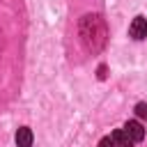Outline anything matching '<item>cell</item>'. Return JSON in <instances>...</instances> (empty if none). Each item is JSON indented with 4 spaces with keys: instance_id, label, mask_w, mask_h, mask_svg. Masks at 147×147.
I'll return each instance as SVG.
<instances>
[{
    "instance_id": "6da1fadb",
    "label": "cell",
    "mask_w": 147,
    "mask_h": 147,
    "mask_svg": "<svg viewBox=\"0 0 147 147\" xmlns=\"http://www.w3.org/2000/svg\"><path fill=\"white\" fill-rule=\"evenodd\" d=\"M129 34L133 39H145L147 37V18L145 16H136L129 25Z\"/></svg>"
},
{
    "instance_id": "7a4b0ae2",
    "label": "cell",
    "mask_w": 147,
    "mask_h": 147,
    "mask_svg": "<svg viewBox=\"0 0 147 147\" xmlns=\"http://www.w3.org/2000/svg\"><path fill=\"white\" fill-rule=\"evenodd\" d=\"M124 131L129 133L131 142H140V140L145 138V129H142L140 122H126V124H124Z\"/></svg>"
},
{
    "instance_id": "3957f363",
    "label": "cell",
    "mask_w": 147,
    "mask_h": 147,
    "mask_svg": "<svg viewBox=\"0 0 147 147\" xmlns=\"http://www.w3.org/2000/svg\"><path fill=\"white\" fill-rule=\"evenodd\" d=\"M16 147H32V131L28 126H21L16 131Z\"/></svg>"
},
{
    "instance_id": "277c9868",
    "label": "cell",
    "mask_w": 147,
    "mask_h": 147,
    "mask_svg": "<svg viewBox=\"0 0 147 147\" xmlns=\"http://www.w3.org/2000/svg\"><path fill=\"white\" fill-rule=\"evenodd\" d=\"M119 147H129L131 145V138H129V133L124 131V129H117V131H113V136H110Z\"/></svg>"
},
{
    "instance_id": "5b68a950",
    "label": "cell",
    "mask_w": 147,
    "mask_h": 147,
    "mask_svg": "<svg viewBox=\"0 0 147 147\" xmlns=\"http://www.w3.org/2000/svg\"><path fill=\"white\" fill-rule=\"evenodd\" d=\"M136 115H138L140 119H147V103H138V106H136Z\"/></svg>"
},
{
    "instance_id": "8992f818",
    "label": "cell",
    "mask_w": 147,
    "mask_h": 147,
    "mask_svg": "<svg viewBox=\"0 0 147 147\" xmlns=\"http://www.w3.org/2000/svg\"><path fill=\"white\" fill-rule=\"evenodd\" d=\"M99 147H117V142L108 136V138H101V140H99Z\"/></svg>"
}]
</instances>
